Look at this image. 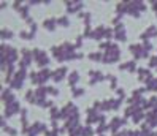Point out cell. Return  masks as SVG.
I'll return each mask as SVG.
<instances>
[{"mask_svg": "<svg viewBox=\"0 0 157 136\" xmlns=\"http://www.w3.org/2000/svg\"><path fill=\"white\" fill-rule=\"evenodd\" d=\"M89 59L90 60H103V54H101V52H90Z\"/></svg>", "mask_w": 157, "mask_h": 136, "instance_id": "19", "label": "cell"}, {"mask_svg": "<svg viewBox=\"0 0 157 136\" xmlns=\"http://www.w3.org/2000/svg\"><path fill=\"white\" fill-rule=\"evenodd\" d=\"M78 81H79V73H78V71H71L70 76H68V84H70L71 87H75Z\"/></svg>", "mask_w": 157, "mask_h": 136, "instance_id": "14", "label": "cell"}, {"mask_svg": "<svg viewBox=\"0 0 157 136\" xmlns=\"http://www.w3.org/2000/svg\"><path fill=\"white\" fill-rule=\"evenodd\" d=\"M125 119H121V117H113L111 122H109V130H111L114 134L119 133V128H121L122 125H125Z\"/></svg>", "mask_w": 157, "mask_h": 136, "instance_id": "3", "label": "cell"}, {"mask_svg": "<svg viewBox=\"0 0 157 136\" xmlns=\"http://www.w3.org/2000/svg\"><path fill=\"white\" fill-rule=\"evenodd\" d=\"M48 94H49V95H54V97H56V95H57L59 92H57V90L54 89V87H48Z\"/></svg>", "mask_w": 157, "mask_h": 136, "instance_id": "26", "label": "cell"}, {"mask_svg": "<svg viewBox=\"0 0 157 136\" xmlns=\"http://www.w3.org/2000/svg\"><path fill=\"white\" fill-rule=\"evenodd\" d=\"M2 100H3L5 105H10V103L16 101V98H14V95H13V92H11L10 89H5L3 92H2Z\"/></svg>", "mask_w": 157, "mask_h": 136, "instance_id": "9", "label": "cell"}, {"mask_svg": "<svg viewBox=\"0 0 157 136\" xmlns=\"http://www.w3.org/2000/svg\"><path fill=\"white\" fill-rule=\"evenodd\" d=\"M138 76H140V81H143V83H147V81L152 79L151 71L146 70V68H140V70H138Z\"/></svg>", "mask_w": 157, "mask_h": 136, "instance_id": "11", "label": "cell"}, {"mask_svg": "<svg viewBox=\"0 0 157 136\" xmlns=\"http://www.w3.org/2000/svg\"><path fill=\"white\" fill-rule=\"evenodd\" d=\"M65 75H67V68L62 67V68H59V70H56V71H52V81L59 83V81L63 79V76H65Z\"/></svg>", "mask_w": 157, "mask_h": 136, "instance_id": "10", "label": "cell"}, {"mask_svg": "<svg viewBox=\"0 0 157 136\" xmlns=\"http://www.w3.org/2000/svg\"><path fill=\"white\" fill-rule=\"evenodd\" d=\"M89 75L92 76V79L89 81V84H90V86H94L95 83H100V81L106 79V76H105V75H101L100 71H94V70H90V71H89Z\"/></svg>", "mask_w": 157, "mask_h": 136, "instance_id": "7", "label": "cell"}, {"mask_svg": "<svg viewBox=\"0 0 157 136\" xmlns=\"http://www.w3.org/2000/svg\"><path fill=\"white\" fill-rule=\"evenodd\" d=\"M157 67V56H154L151 60H149V68H155Z\"/></svg>", "mask_w": 157, "mask_h": 136, "instance_id": "25", "label": "cell"}, {"mask_svg": "<svg viewBox=\"0 0 157 136\" xmlns=\"http://www.w3.org/2000/svg\"><path fill=\"white\" fill-rule=\"evenodd\" d=\"M56 25H57V19H56V17H49V19L43 21V27H44V29H48V30H54V29H56Z\"/></svg>", "mask_w": 157, "mask_h": 136, "instance_id": "13", "label": "cell"}, {"mask_svg": "<svg viewBox=\"0 0 157 136\" xmlns=\"http://www.w3.org/2000/svg\"><path fill=\"white\" fill-rule=\"evenodd\" d=\"M65 5H67L68 13H76V11H79L81 8H82V3L81 2H67Z\"/></svg>", "mask_w": 157, "mask_h": 136, "instance_id": "12", "label": "cell"}, {"mask_svg": "<svg viewBox=\"0 0 157 136\" xmlns=\"http://www.w3.org/2000/svg\"><path fill=\"white\" fill-rule=\"evenodd\" d=\"M2 38H3V40H5V38H8V40L13 38V32H11V30H6V29H3V30H2Z\"/></svg>", "mask_w": 157, "mask_h": 136, "instance_id": "23", "label": "cell"}, {"mask_svg": "<svg viewBox=\"0 0 157 136\" xmlns=\"http://www.w3.org/2000/svg\"><path fill=\"white\" fill-rule=\"evenodd\" d=\"M32 57H33V60H35L36 63H38L40 68H48L49 59H48V56H46V52H43V51H40V49H33V51H32Z\"/></svg>", "mask_w": 157, "mask_h": 136, "instance_id": "1", "label": "cell"}, {"mask_svg": "<svg viewBox=\"0 0 157 136\" xmlns=\"http://www.w3.org/2000/svg\"><path fill=\"white\" fill-rule=\"evenodd\" d=\"M19 111H21L19 103H17V101H13V103H10V105H6V108H5V116H3V117H11L13 114L19 112Z\"/></svg>", "mask_w": 157, "mask_h": 136, "instance_id": "4", "label": "cell"}, {"mask_svg": "<svg viewBox=\"0 0 157 136\" xmlns=\"http://www.w3.org/2000/svg\"><path fill=\"white\" fill-rule=\"evenodd\" d=\"M3 131H6L8 134H11V136H16V134H17V131H16V130H13L11 127H6V128H3Z\"/></svg>", "mask_w": 157, "mask_h": 136, "instance_id": "24", "label": "cell"}, {"mask_svg": "<svg viewBox=\"0 0 157 136\" xmlns=\"http://www.w3.org/2000/svg\"><path fill=\"white\" fill-rule=\"evenodd\" d=\"M79 131H81V136H92V133H94V128H92L90 125H86V127H81Z\"/></svg>", "mask_w": 157, "mask_h": 136, "instance_id": "16", "label": "cell"}, {"mask_svg": "<svg viewBox=\"0 0 157 136\" xmlns=\"http://www.w3.org/2000/svg\"><path fill=\"white\" fill-rule=\"evenodd\" d=\"M70 24V19L67 16H62V17H59L57 19V25H62V27H67Z\"/></svg>", "mask_w": 157, "mask_h": 136, "instance_id": "20", "label": "cell"}, {"mask_svg": "<svg viewBox=\"0 0 157 136\" xmlns=\"http://www.w3.org/2000/svg\"><path fill=\"white\" fill-rule=\"evenodd\" d=\"M49 78H52V71L49 68H43L40 73H38V81H40V86H43L46 81H48Z\"/></svg>", "mask_w": 157, "mask_h": 136, "instance_id": "6", "label": "cell"}, {"mask_svg": "<svg viewBox=\"0 0 157 136\" xmlns=\"http://www.w3.org/2000/svg\"><path fill=\"white\" fill-rule=\"evenodd\" d=\"M127 38V35H125V29H124V25L122 24H117L114 27V40L117 41H125Z\"/></svg>", "mask_w": 157, "mask_h": 136, "instance_id": "5", "label": "cell"}, {"mask_svg": "<svg viewBox=\"0 0 157 136\" xmlns=\"http://www.w3.org/2000/svg\"><path fill=\"white\" fill-rule=\"evenodd\" d=\"M24 79H25V70L24 68H19V71H16V73L13 75L11 81L8 84H10L13 89H21L22 84H24Z\"/></svg>", "mask_w": 157, "mask_h": 136, "instance_id": "2", "label": "cell"}, {"mask_svg": "<svg viewBox=\"0 0 157 136\" xmlns=\"http://www.w3.org/2000/svg\"><path fill=\"white\" fill-rule=\"evenodd\" d=\"M136 68V62L132 60V62H127L124 65H119V70H127V71H135Z\"/></svg>", "mask_w": 157, "mask_h": 136, "instance_id": "15", "label": "cell"}, {"mask_svg": "<svg viewBox=\"0 0 157 136\" xmlns=\"http://www.w3.org/2000/svg\"><path fill=\"white\" fill-rule=\"evenodd\" d=\"M152 37H157V29H155V25H151L146 32L141 33V40H143V41H149V38H152Z\"/></svg>", "mask_w": 157, "mask_h": 136, "instance_id": "8", "label": "cell"}, {"mask_svg": "<svg viewBox=\"0 0 157 136\" xmlns=\"http://www.w3.org/2000/svg\"><path fill=\"white\" fill-rule=\"evenodd\" d=\"M56 119H60V109H57L56 106L51 108V120L56 122Z\"/></svg>", "mask_w": 157, "mask_h": 136, "instance_id": "18", "label": "cell"}, {"mask_svg": "<svg viewBox=\"0 0 157 136\" xmlns=\"http://www.w3.org/2000/svg\"><path fill=\"white\" fill-rule=\"evenodd\" d=\"M108 128H109V125H106V123H100V125L97 127V128H95V131L101 134V133H105V131H106Z\"/></svg>", "mask_w": 157, "mask_h": 136, "instance_id": "21", "label": "cell"}, {"mask_svg": "<svg viewBox=\"0 0 157 136\" xmlns=\"http://www.w3.org/2000/svg\"><path fill=\"white\" fill-rule=\"evenodd\" d=\"M152 8H154V11H155V14H157V2L152 3Z\"/></svg>", "mask_w": 157, "mask_h": 136, "instance_id": "27", "label": "cell"}, {"mask_svg": "<svg viewBox=\"0 0 157 136\" xmlns=\"http://www.w3.org/2000/svg\"><path fill=\"white\" fill-rule=\"evenodd\" d=\"M73 97L75 98H78V97H81V95H84V89H78V87H73Z\"/></svg>", "mask_w": 157, "mask_h": 136, "instance_id": "22", "label": "cell"}, {"mask_svg": "<svg viewBox=\"0 0 157 136\" xmlns=\"http://www.w3.org/2000/svg\"><path fill=\"white\" fill-rule=\"evenodd\" d=\"M146 89L155 92V90H157V78H152L151 81H147V83H146Z\"/></svg>", "mask_w": 157, "mask_h": 136, "instance_id": "17", "label": "cell"}]
</instances>
